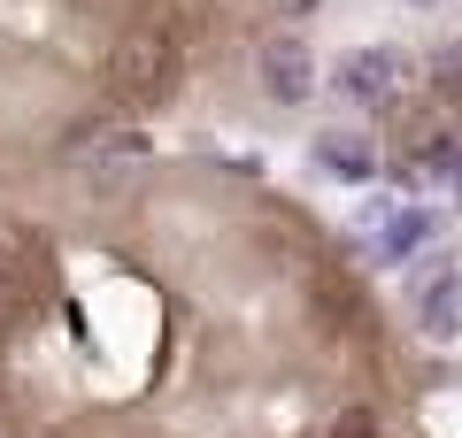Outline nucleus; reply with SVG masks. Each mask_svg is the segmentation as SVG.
I'll use <instances>...</instances> for the list:
<instances>
[{
  "instance_id": "1a4fd4ad",
  "label": "nucleus",
  "mask_w": 462,
  "mask_h": 438,
  "mask_svg": "<svg viewBox=\"0 0 462 438\" xmlns=\"http://www.w3.org/2000/svg\"><path fill=\"white\" fill-rule=\"evenodd\" d=\"M324 438H378V415H370V407H339V415L324 423Z\"/></svg>"
},
{
  "instance_id": "6e6552de",
  "label": "nucleus",
  "mask_w": 462,
  "mask_h": 438,
  "mask_svg": "<svg viewBox=\"0 0 462 438\" xmlns=\"http://www.w3.org/2000/svg\"><path fill=\"white\" fill-rule=\"evenodd\" d=\"M431 100H439V108H462V62H455V54L431 62Z\"/></svg>"
},
{
  "instance_id": "39448f33",
  "label": "nucleus",
  "mask_w": 462,
  "mask_h": 438,
  "mask_svg": "<svg viewBox=\"0 0 462 438\" xmlns=\"http://www.w3.org/2000/svg\"><path fill=\"white\" fill-rule=\"evenodd\" d=\"M139 169H147V146L139 139H108V146H93V154H85V193L93 200H116V193H132L139 185Z\"/></svg>"
},
{
  "instance_id": "9b49d317",
  "label": "nucleus",
  "mask_w": 462,
  "mask_h": 438,
  "mask_svg": "<svg viewBox=\"0 0 462 438\" xmlns=\"http://www.w3.org/2000/svg\"><path fill=\"white\" fill-rule=\"evenodd\" d=\"M455 185H462V131H455Z\"/></svg>"
},
{
  "instance_id": "f03ea898",
  "label": "nucleus",
  "mask_w": 462,
  "mask_h": 438,
  "mask_svg": "<svg viewBox=\"0 0 462 438\" xmlns=\"http://www.w3.org/2000/svg\"><path fill=\"white\" fill-rule=\"evenodd\" d=\"M331 85H339V100H355V108H385V100H401V85H409V62H401L393 47H346L339 62H331Z\"/></svg>"
},
{
  "instance_id": "9d476101",
  "label": "nucleus",
  "mask_w": 462,
  "mask_h": 438,
  "mask_svg": "<svg viewBox=\"0 0 462 438\" xmlns=\"http://www.w3.org/2000/svg\"><path fill=\"white\" fill-rule=\"evenodd\" d=\"M69 8H124V0H69Z\"/></svg>"
},
{
  "instance_id": "ddd939ff",
  "label": "nucleus",
  "mask_w": 462,
  "mask_h": 438,
  "mask_svg": "<svg viewBox=\"0 0 462 438\" xmlns=\"http://www.w3.org/2000/svg\"><path fill=\"white\" fill-rule=\"evenodd\" d=\"M455 62H462V47H455Z\"/></svg>"
},
{
  "instance_id": "423d86ee",
  "label": "nucleus",
  "mask_w": 462,
  "mask_h": 438,
  "mask_svg": "<svg viewBox=\"0 0 462 438\" xmlns=\"http://www.w3.org/2000/svg\"><path fill=\"white\" fill-rule=\"evenodd\" d=\"M316 169L324 178H339V185H363V178H378V154H370V139L363 131H316Z\"/></svg>"
},
{
  "instance_id": "7ed1b4c3",
  "label": "nucleus",
  "mask_w": 462,
  "mask_h": 438,
  "mask_svg": "<svg viewBox=\"0 0 462 438\" xmlns=\"http://www.w3.org/2000/svg\"><path fill=\"white\" fill-rule=\"evenodd\" d=\"M254 78H263V93L278 100V108H300V100L316 93V54L300 32H270L263 54H254Z\"/></svg>"
},
{
  "instance_id": "f8f14e48",
  "label": "nucleus",
  "mask_w": 462,
  "mask_h": 438,
  "mask_svg": "<svg viewBox=\"0 0 462 438\" xmlns=\"http://www.w3.org/2000/svg\"><path fill=\"white\" fill-rule=\"evenodd\" d=\"M409 8H439V0H409Z\"/></svg>"
},
{
  "instance_id": "20e7f679",
  "label": "nucleus",
  "mask_w": 462,
  "mask_h": 438,
  "mask_svg": "<svg viewBox=\"0 0 462 438\" xmlns=\"http://www.w3.org/2000/svg\"><path fill=\"white\" fill-rule=\"evenodd\" d=\"M416 324L424 339H462V269H424L416 277Z\"/></svg>"
},
{
  "instance_id": "0eeeda50",
  "label": "nucleus",
  "mask_w": 462,
  "mask_h": 438,
  "mask_svg": "<svg viewBox=\"0 0 462 438\" xmlns=\"http://www.w3.org/2000/svg\"><path fill=\"white\" fill-rule=\"evenodd\" d=\"M424 239H431V215L424 208H393V215H385V254H416Z\"/></svg>"
},
{
  "instance_id": "f257e3e1",
  "label": "nucleus",
  "mask_w": 462,
  "mask_h": 438,
  "mask_svg": "<svg viewBox=\"0 0 462 438\" xmlns=\"http://www.w3.org/2000/svg\"><path fill=\"white\" fill-rule=\"evenodd\" d=\"M185 16H132L108 39V85L124 100H162L185 69Z\"/></svg>"
}]
</instances>
